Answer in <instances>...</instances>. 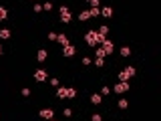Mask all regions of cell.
Here are the masks:
<instances>
[{
	"label": "cell",
	"mask_w": 161,
	"mask_h": 121,
	"mask_svg": "<svg viewBox=\"0 0 161 121\" xmlns=\"http://www.w3.org/2000/svg\"><path fill=\"white\" fill-rule=\"evenodd\" d=\"M85 40H87V44H91V47H97V44H101L103 40H105V36H101L97 30H89V32L85 34Z\"/></svg>",
	"instance_id": "obj_1"
},
{
	"label": "cell",
	"mask_w": 161,
	"mask_h": 121,
	"mask_svg": "<svg viewBox=\"0 0 161 121\" xmlns=\"http://www.w3.org/2000/svg\"><path fill=\"white\" fill-rule=\"evenodd\" d=\"M57 97H60V99H64V97H67V99H75V97H77V91H75L73 87H60L59 91H57Z\"/></svg>",
	"instance_id": "obj_2"
},
{
	"label": "cell",
	"mask_w": 161,
	"mask_h": 121,
	"mask_svg": "<svg viewBox=\"0 0 161 121\" xmlns=\"http://www.w3.org/2000/svg\"><path fill=\"white\" fill-rule=\"evenodd\" d=\"M135 75V69L133 67H127V69H123L121 73H119V81H129V79Z\"/></svg>",
	"instance_id": "obj_3"
},
{
	"label": "cell",
	"mask_w": 161,
	"mask_h": 121,
	"mask_svg": "<svg viewBox=\"0 0 161 121\" xmlns=\"http://www.w3.org/2000/svg\"><path fill=\"white\" fill-rule=\"evenodd\" d=\"M129 91V81H119L115 85V93H127Z\"/></svg>",
	"instance_id": "obj_4"
},
{
	"label": "cell",
	"mask_w": 161,
	"mask_h": 121,
	"mask_svg": "<svg viewBox=\"0 0 161 121\" xmlns=\"http://www.w3.org/2000/svg\"><path fill=\"white\" fill-rule=\"evenodd\" d=\"M71 18H73L71 10H68L67 6H63V8H60V20H63V22H71Z\"/></svg>",
	"instance_id": "obj_5"
},
{
	"label": "cell",
	"mask_w": 161,
	"mask_h": 121,
	"mask_svg": "<svg viewBox=\"0 0 161 121\" xmlns=\"http://www.w3.org/2000/svg\"><path fill=\"white\" fill-rule=\"evenodd\" d=\"M103 51H105V55H109V53H113V48H115V44H113V40H107V39H105V40H103Z\"/></svg>",
	"instance_id": "obj_6"
},
{
	"label": "cell",
	"mask_w": 161,
	"mask_h": 121,
	"mask_svg": "<svg viewBox=\"0 0 161 121\" xmlns=\"http://www.w3.org/2000/svg\"><path fill=\"white\" fill-rule=\"evenodd\" d=\"M34 79H36L38 83H42V81H46V79H49V73L42 71V69H38V71L34 73Z\"/></svg>",
	"instance_id": "obj_7"
},
{
	"label": "cell",
	"mask_w": 161,
	"mask_h": 121,
	"mask_svg": "<svg viewBox=\"0 0 161 121\" xmlns=\"http://www.w3.org/2000/svg\"><path fill=\"white\" fill-rule=\"evenodd\" d=\"M63 53H64V57H73L75 55V47L73 44H67V47L63 48Z\"/></svg>",
	"instance_id": "obj_8"
},
{
	"label": "cell",
	"mask_w": 161,
	"mask_h": 121,
	"mask_svg": "<svg viewBox=\"0 0 161 121\" xmlns=\"http://www.w3.org/2000/svg\"><path fill=\"white\" fill-rule=\"evenodd\" d=\"M53 115H54L53 109H42L40 111V117H44V119H53Z\"/></svg>",
	"instance_id": "obj_9"
},
{
	"label": "cell",
	"mask_w": 161,
	"mask_h": 121,
	"mask_svg": "<svg viewBox=\"0 0 161 121\" xmlns=\"http://www.w3.org/2000/svg\"><path fill=\"white\" fill-rule=\"evenodd\" d=\"M101 14L105 16V18H111V16H113V8H111V6H107V8H103V10H101Z\"/></svg>",
	"instance_id": "obj_10"
},
{
	"label": "cell",
	"mask_w": 161,
	"mask_h": 121,
	"mask_svg": "<svg viewBox=\"0 0 161 121\" xmlns=\"http://www.w3.org/2000/svg\"><path fill=\"white\" fill-rule=\"evenodd\" d=\"M89 18H91V12H89V10H83V12L79 14V20H81V22H85V20H89Z\"/></svg>",
	"instance_id": "obj_11"
},
{
	"label": "cell",
	"mask_w": 161,
	"mask_h": 121,
	"mask_svg": "<svg viewBox=\"0 0 161 121\" xmlns=\"http://www.w3.org/2000/svg\"><path fill=\"white\" fill-rule=\"evenodd\" d=\"M36 59H38V63H44V61H46V51H38Z\"/></svg>",
	"instance_id": "obj_12"
},
{
	"label": "cell",
	"mask_w": 161,
	"mask_h": 121,
	"mask_svg": "<svg viewBox=\"0 0 161 121\" xmlns=\"http://www.w3.org/2000/svg\"><path fill=\"white\" fill-rule=\"evenodd\" d=\"M57 40H59L60 44H64V47H67V44H68V39H67V36H64V34H57Z\"/></svg>",
	"instance_id": "obj_13"
},
{
	"label": "cell",
	"mask_w": 161,
	"mask_h": 121,
	"mask_svg": "<svg viewBox=\"0 0 161 121\" xmlns=\"http://www.w3.org/2000/svg\"><path fill=\"white\" fill-rule=\"evenodd\" d=\"M0 39H10V30L8 28H2V30H0Z\"/></svg>",
	"instance_id": "obj_14"
},
{
	"label": "cell",
	"mask_w": 161,
	"mask_h": 121,
	"mask_svg": "<svg viewBox=\"0 0 161 121\" xmlns=\"http://www.w3.org/2000/svg\"><path fill=\"white\" fill-rule=\"evenodd\" d=\"M107 32H109V26H101V28H99V34L105 36V39H107Z\"/></svg>",
	"instance_id": "obj_15"
},
{
	"label": "cell",
	"mask_w": 161,
	"mask_h": 121,
	"mask_svg": "<svg viewBox=\"0 0 161 121\" xmlns=\"http://www.w3.org/2000/svg\"><path fill=\"white\" fill-rule=\"evenodd\" d=\"M89 12H91V16H99V14H101V10H99V6H93V8L89 10Z\"/></svg>",
	"instance_id": "obj_16"
},
{
	"label": "cell",
	"mask_w": 161,
	"mask_h": 121,
	"mask_svg": "<svg viewBox=\"0 0 161 121\" xmlns=\"http://www.w3.org/2000/svg\"><path fill=\"white\" fill-rule=\"evenodd\" d=\"M91 101H93L95 105H99V103H101V95H97V93H95V95H91Z\"/></svg>",
	"instance_id": "obj_17"
},
{
	"label": "cell",
	"mask_w": 161,
	"mask_h": 121,
	"mask_svg": "<svg viewBox=\"0 0 161 121\" xmlns=\"http://www.w3.org/2000/svg\"><path fill=\"white\" fill-rule=\"evenodd\" d=\"M6 16H8V10H6V8H2V6H0V20H4Z\"/></svg>",
	"instance_id": "obj_18"
},
{
	"label": "cell",
	"mask_w": 161,
	"mask_h": 121,
	"mask_svg": "<svg viewBox=\"0 0 161 121\" xmlns=\"http://www.w3.org/2000/svg\"><path fill=\"white\" fill-rule=\"evenodd\" d=\"M121 55H123V57H129V55H131L129 47H123V48H121Z\"/></svg>",
	"instance_id": "obj_19"
},
{
	"label": "cell",
	"mask_w": 161,
	"mask_h": 121,
	"mask_svg": "<svg viewBox=\"0 0 161 121\" xmlns=\"http://www.w3.org/2000/svg\"><path fill=\"white\" fill-rule=\"evenodd\" d=\"M103 57H107V55H105V51L99 47V48H97V59H103Z\"/></svg>",
	"instance_id": "obj_20"
},
{
	"label": "cell",
	"mask_w": 161,
	"mask_h": 121,
	"mask_svg": "<svg viewBox=\"0 0 161 121\" xmlns=\"http://www.w3.org/2000/svg\"><path fill=\"white\" fill-rule=\"evenodd\" d=\"M119 107H121V109H127V107H129V103L125 101V99H121V101H119Z\"/></svg>",
	"instance_id": "obj_21"
},
{
	"label": "cell",
	"mask_w": 161,
	"mask_h": 121,
	"mask_svg": "<svg viewBox=\"0 0 161 121\" xmlns=\"http://www.w3.org/2000/svg\"><path fill=\"white\" fill-rule=\"evenodd\" d=\"M93 63H95V65H97V67H103V65H105V61H103V59H95Z\"/></svg>",
	"instance_id": "obj_22"
},
{
	"label": "cell",
	"mask_w": 161,
	"mask_h": 121,
	"mask_svg": "<svg viewBox=\"0 0 161 121\" xmlns=\"http://www.w3.org/2000/svg\"><path fill=\"white\" fill-rule=\"evenodd\" d=\"M91 121H101V115H99V113H95V115L91 117Z\"/></svg>",
	"instance_id": "obj_23"
},
{
	"label": "cell",
	"mask_w": 161,
	"mask_h": 121,
	"mask_svg": "<svg viewBox=\"0 0 161 121\" xmlns=\"http://www.w3.org/2000/svg\"><path fill=\"white\" fill-rule=\"evenodd\" d=\"M101 93H103V95H109V93H111V89H109V87H103Z\"/></svg>",
	"instance_id": "obj_24"
},
{
	"label": "cell",
	"mask_w": 161,
	"mask_h": 121,
	"mask_svg": "<svg viewBox=\"0 0 161 121\" xmlns=\"http://www.w3.org/2000/svg\"><path fill=\"white\" fill-rule=\"evenodd\" d=\"M0 55H2V47H0Z\"/></svg>",
	"instance_id": "obj_25"
},
{
	"label": "cell",
	"mask_w": 161,
	"mask_h": 121,
	"mask_svg": "<svg viewBox=\"0 0 161 121\" xmlns=\"http://www.w3.org/2000/svg\"><path fill=\"white\" fill-rule=\"evenodd\" d=\"M89 2H93V0H89Z\"/></svg>",
	"instance_id": "obj_26"
}]
</instances>
